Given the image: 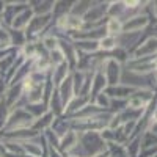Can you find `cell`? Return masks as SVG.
I'll return each mask as SVG.
<instances>
[{
  "label": "cell",
  "mask_w": 157,
  "mask_h": 157,
  "mask_svg": "<svg viewBox=\"0 0 157 157\" xmlns=\"http://www.w3.org/2000/svg\"><path fill=\"white\" fill-rule=\"evenodd\" d=\"M82 140V146L86 154L94 155V154H102L105 152V140H104L99 134L96 132H86L80 137Z\"/></svg>",
  "instance_id": "1"
},
{
  "label": "cell",
  "mask_w": 157,
  "mask_h": 157,
  "mask_svg": "<svg viewBox=\"0 0 157 157\" xmlns=\"http://www.w3.org/2000/svg\"><path fill=\"white\" fill-rule=\"evenodd\" d=\"M32 124H33V116L25 109H17L16 112H13L11 115H8L5 127L6 129L21 130V129H25V127H29Z\"/></svg>",
  "instance_id": "2"
},
{
  "label": "cell",
  "mask_w": 157,
  "mask_h": 157,
  "mask_svg": "<svg viewBox=\"0 0 157 157\" xmlns=\"http://www.w3.org/2000/svg\"><path fill=\"white\" fill-rule=\"evenodd\" d=\"M104 68L105 69H104L102 75H104V78H105V82L110 86L118 85V82H120V72H121L120 63H118L116 60H113V58H107L105 63H104Z\"/></svg>",
  "instance_id": "3"
},
{
  "label": "cell",
  "mask_w": 157,
  "mask_h": 157,
  "mask_svg": "<svg viewBox=\"0 0 157 157\" xmlns=\"http://www.w3.org/2000/svg\"><path fill=\"white\" fill-rule=\"evenodd\" d=\"M50 17H52V14L33 16V17L30 19L29 25H27V33H25L24 36H25V38H33V36H36V35H38V33L41 32V30L46 27V25L49 24Z\"/></svg>",
  "instance_id": "4"
},
{
  "label": "cell",
  "mask_w": 157,
  "mask_h": 157,
  "mask_svg": "<svg viewBox=\"0 0 157 157\" xmlns=\"http://www.w3.org/2000/svg\"><path fill=\"white\" fill-rule=\"evenodd\" d=\"M146 24H148V17H146V16H135V17H130L126 24L121 25V32H126V33L140 32L143 27H146Z\"/></svg>",
  "instance_id": "5"
},
{
  "label": "cell",
  "mask_w": 157,
  "mask_h": 157,
  "mask_svg": "<svg viewBox=\"0 0 157 157\" xmlns=\"http://www.w3.org/2000/svg\"><path fill=\"white\" fill-rule=\"evenodd\" d=\"M107 11V3L99 5V6H90V10L82 16L83 22H94L98 19H102V14Z\"/></svg>",
  "instance_id": "6"
},
{
  "label": "cell",
  "mask_w": 157,
  "mask_h": 157,
  "mask_svg": "<svg viewBox=\"0 0 157 157\" xmlns=\"http://www.w3.org/2000/svg\"><path fill=\"white\" fill-rule=\"evenodd\" d=\"M105 85H107V82H105V78H104V75H102V71H98L96 75L91 78V90H90L91 99L96 98L101 91L105 88Z\"/></svg>",
  "instance_id": "7"
},
{
  "label": "cell",
  "mask_w": 157,
  "mask_h": 157,
  "mask_svg": "<svg viewBox=\"0 0 157 157\" xmlns=\"http://www.w3.org/2000/svg\"><path fill=\"white\" fill-rule=\"evenodd\" d=\"M152 54H155V36H151L145 44L140 46V47L137 49V52H135V58L140 60L141 57H145V55L152 57Z\"/></svg>",
  "instance_id": "8"
},
{
  "label": "cell",
  "mask_w": 157,
  "mask_h": 157,
  "mask_svg": "<svg viewBox=\"0 0 157 157\" xmlns=\"http://www.w3.org/2000/svg\"><path fill=\"white\" fill-rule=\"evenodd\" d=\"M33 17V11H32V8H27V10H24L22 13H19V14L14 17V21H13V27L14 29H24V27H27L29 25V22H30V19Z\"/></svg>",
  "instance_id": "9"
},
{
  "label": "cell",
  "mask_w": 157,
  "mask_h": 157,
  "mask_svg": "<svg viewBox=\"0 0 157 157\" xmlns=\"http://www.w3.org/2000/svg\"><path fill=\"white\" fill-rule=\"evenodd\" d=\"M68 68H69V64H68V61H63V63H60V64H57L55 66V69H54V86L57 88L64 78H66V75H68Z\"/></svg>",
  "instance_id": "10"
},
{
  "label": "cell",
  "mask_w": 157,
  "mask_h": 157,
  "mask_svg": "<svg viewBox=\"0 0 157 157\" xmlns=\"http://www.w3.org/2000/svg\"><path fill=\"white\" fill-rule=\"evenodd\" d=\"M77 140H78L77 134L74 132V130H69V132H66V135L61 138V141H60L61 146H58V149L60 151H71L77 145Z\"/></svg>",
  "instance_id": "11"
},
{
  "label": "cell",
  "mask_w": 157,
  "mask_h": 157,
  "mask_svg": "<svg viewBox=\"0 0 157 157\" xmlns=\"http://www.w3.org/2000/svg\"><path fill=\"white\" fill-rule=\"evenodd\" d=\"M24 93V90H22V85H13L11 88H10V91L3 96V101H5V104H6V107L10 109L13 104H14L19 98H21V94Z\"/></svg>",
  "instance_id": "12"
},
{
  "label": "cell",
  "mask_w": 157,
  "mask_h": 157,
  "mask_svg": "<svg viewBox=\"0 0 157 157\" xmlns=\"http://www.w3.org/2000/svg\"><path fill=\"white\" fill-rule=\"evenodd\" d=\"M135 88L132 86H110L107 88V96H112V98H126L129 96L130 93H135Z\"/></svg>",
  "instance_id": "13"
},
{
  "label": "cell",
  "mask_w": 157,
  "mask_h": 157,
  "mask_svg": "<svg viewBox=\"0 0 157 157\" xmlns=\"http://www.w3.org/2000/svg\"><path fill=\"white\" fill-rule=\"evenodd\" d=\"M52 118H54V115H52V113H46L43 118H39V120H36L32 124V130H33V132H36V130H44V129L50 127L52 126Z\"/></svg>",
  "instance_id": "14"
},
{
  "label": "cell",
  "mask_w": 157,
  "mask_h": 157,
  "mask_svg": "<svg viewBox=\"0 0 157 157\" xmlns=\"http://www.w3.org/2000/svg\"><path fill=\"white\" fill-rule=\"evenodd\" d=\"M30 5H36L32 8V11L36 13V16L50 14V10L54 8V2H32Z\"/></svg>",
  "instance_id": "15"
},
{
  "label": "cell",
  "mask_w": 157,
  "mask_h": 157,
  "mask_svg": "<svg viewBox=\"0 0 157 157\" xmlns=\"http://www.w3.org/2000/svg\"><path fill=\"white\" fill-rule=\"evenodd\" d=\"M116 44H118L116 38L115 36H110V35H105L104 38H101L99 43H98L99 49H102V50H113L116 47Z\"/></svg>",
  "instance_id": "16"
},
{
  "label": "cell",
  "mask_w": 157,
  "mask_h": 157,
  "mask_svg": "<svg viewBox=\"0 0 157 157\" xmlns=\"http://www.w3.org/2000/svg\"><path fill=\"white\" fill-rule=\"evenodd\" d=\"M121 21L118 19V17H110L107 25H105V32L110 35V36H115V33H120L121 32ZM105 33V35H107Z\"/></svg>",
  "instance_id": "17"
},
{
  "label": "cell",
  "mask_w": 157,
  "mask_h": 157,
  "mask_svg": "<svg viewBox=\"0 0 157 157\" xmlns=\"http://www.w3.org/2000/svg\"><path fill=\"white\" fill-rule=\"evenodd\" d=\"M10 46H11V38L8 30L0 29V50H8Z\"/></svg>",
  "instance_id": "18"
},
{
  "label": "cell",
  "mask_w": 157,
  "mask_h": 157,
  "mask_svg": "<svg viewBox=\"0 0 157 157\" xmlns=\"http://www.w3.org/2000/svg\"><path fill=\"white\" fill-rule=\"evenodd\" d=\"M6 120H8V107L3 101V98L0 99V129H3L5 124H6Z\"/></svg>",
  "instance_id": "19"
},
{
  "label": "cell",
  "mask_w": 157,
  "mask_h": 157,
  "mask_svg": "<svg viewBox=\"0 0 157 157\" xmlns=\"http://www.w3.org/2000/svg\"><path fill=\"white\" fill-rule=\"evenodd\" d=\"M77 47L80 50H86V52H94L99 49L98 43H91V41H82V43H77Z\"/></svg>",
  "instance_id": "20"
},
{
  "label": "cell",
  "mask_w": 157,
  "mask_h": 157,
  "mask_svg": "<svg viewBox=\"0 0 157 157\" xmlns=\"http://www.w3.org/2000/svg\"><path fill=\"white\" fill-rule=\"evenodd\" d=\"M44 46L52 52V50H55L57 47H58V39L55 38V36H47L46 39H44Z\"/></svg>",
  "instance_id": "21"
},
{
  "label": "cell",
  "mask_w": 157,
  "mask_h": 157,
  "mask_svg": "<svg viewBox=\"0 0 157 157\" xmlns=\"http://www.w3.org/2000/svg\"><path fill=\"white\" fill-rule=\"evenodd\" d=\"M112 145H113V143H112ZM112 154H113L115 157H129L127 152H126V149L121 148V146H118V145H113V151H112Z\"/></svg>",
  "instance_id": "22"
},
{
  "label": "cell",
  "mask_w": 157,
  "mask_h": 157,
  "mask_svg": "<svg viewBox=\"0 0 157 157\" xmlns=\"http://www.w3.org/2000/svg\"><path fill=\"white\" fill-rule=\"evenodd\" d=\"M69 157H77V155H69Z\"/></svg>",
  "instance_id": "23"
}]
</instances>
